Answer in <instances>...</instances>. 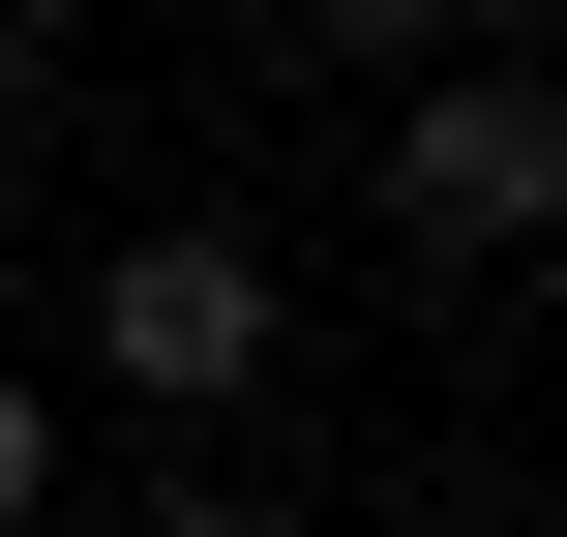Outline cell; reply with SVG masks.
<instances>
[{
  "label": "cell",
  "mask_w": 567,
  "mask_h": 537,
  "mask_svg": "<svg viewBox=\"0 0 567 537\" xmlns=\"http://www.w3.org/2000/svg\"><path fill=\"white\" fill-rule=\"evenodd\" d=\"M0 537H60V389L0 359Z\"/></svg>",
  "instance_id": "cell-3"
},
{
  "label": "cell",
  "mask_w": 567,
  "mask_h": 537,
  "mask_svg": "<svg viewBox=\"0 0 567 537\" xmlns=\"http://www.w3.org/2000/svg\"><path fill=\"white\" fill-rule=\"evenodd\" d=\"M150 537H299V508H269V478H150Z\"/></svg>",
  "instance_id": "cell-5"
},
{
  "label": "cell",
  "mask_w": 567,
  "mask_h": 537,
  "mask_svg": "<svg viewBox=\"0 0 567 537\" xmlns=\"http://www.w3.org/2000/svg\"><path fill=\"white\" fill-rule=\"evenodd\" d=\"M389 30H449V60H538V30H567V0H389Z\"/></svg>",
  "instance_id": "cell-4"
},
{
  "label": "cell",
  "mask_w": 567,
  "mask_h": 537,
  "mask_svg": "<svg viewBox=\"0 0 567 537\" xmlns=\"http://www.w3.org/2000/svg\"><path fill=\"white\" fill-rule=\"evenodd\" d=\"M389 239H449V269H538L567 239V90L538 60H419L389 90Z\"/></svg>",
  "instance_id": "cell-1"
},
{
  "label": "cell",
  "mask_w": 567,
  "mask_h": 537,
  "mask_svg": "<svg viewBox=\"0 0 567 537\" xmlns=\"http://www.w3.org/2000/svg\"><path fill=\"white\" fill-rule=\"evenodd\" d=\"M299 359V299H269V239H209V209H150L120 269H90V389H150V419H239Z\"/></svg>",
  "instance_id": "cell-2"
},
{
  "label": "cell",
  "mask_w": 567,
  "mask_h": 537,
  "mask_svg": "<svg viewBox=\"0 0 567 537\" xmlns=\"http://www.w3.org/2000/svg\"><path fill=\"white\" fill-rule=\"evenodd\" d=\"M30 90H60V0H0V120H30Z\"/></svg>",
  "instance_id": "cell-6"
}]
</instances>
